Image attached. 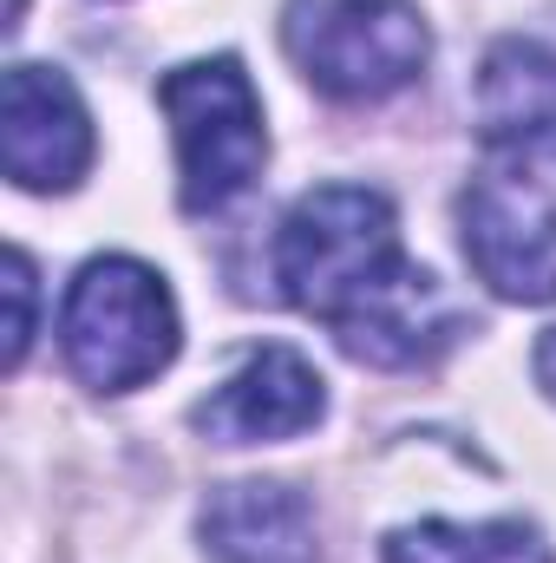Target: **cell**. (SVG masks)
<instances>
[{
  "label": "cell",
  "mask_w": 556,
  "mask_h": 563,
  "mask_svg": "<svg viewBox=\"0 0 556 563\" xmlns=\"http://www.w3.org/2000/svg\"><path fill=\"white\" fill-rule=\"evenodd\" d=\"M288 59L327 99H387L432 59V33L413 0H288Z\"/></svg>",
  "instance_id": "cell-5"
},
{
  "label": "cell",
  "mask_w": 556,
  "mask_h": 563,
  "mask_svg": "<svg viewBox=\"0 0 556 563\" xmlns=\"http://www.w3.org/2000/svg\"><path fill=\"white\" fill-rule=\"evenodd\" d=\"M465 256L504 301H556V132L498 139L458 197Z\"/></svg>",
  "instance_id": "cell-2"
},
{
  "label": "cell",
  "mask_w": 556,
  "mask_h": 563,
  "mask_svg": "<svg viewBox=\"0 0 556 563\" xmlns=\"http://www.w3.org/2000/svg\"><path fill=\"white\" fill-rule=\"evenodd\" d=\"M327 394L321 374L294 354V347H256L203 407H197V432L216 445H256V439H294L321 420Z\"/></svg>",
  "instance_id": "cell-7"
},
{
  "label": "cell",
  "mask_w": 556,
  "mask_h": 563,
  "mask_svg": "<svg viewBox=\"0 0 556 563\" xmlns=\"http://www.w3.org/2000/svg\"><path fill=\"white\" fill-rule=\"evenodd\" d=\"M276 282L367 367H425L458 341V308L407 263L393 203L360 184H321L281 217Z\"/></svg>",
  "instance_id": "cell-1"
},
{
  "label": "cell",
  "mask_w": 556,
  "mask_h": 563,
  "mask_svg": "<svg viewBox=\"0 0 556 563\" xmlns=\"http://www.w3.org/2000/svg\"><path fill=\"white\" fill-rule=\"evenodd\" d=\"M0 164L20 190H73L92 164V119L66 73L7 66L0 86Z\"/></svg>",
  "instance_id": "cell-6"
},
{
  "label": "cell",
  "mask_w": 556,
  "mask_h": 563,
  "mask_svg": "<svg viewBox=\"0 0 556 563\" xmlns=\"http://www.w3.org/2000/svg\"><path fill=\"white\" fill-rule=\"evenodd\" d=\"M210 563H314V511L288 485H223L203 505Z\"/></svg>",
  "instance_id": "cell-8"
},
{
  "label": "cell",
  "mask_w": 556,
  "mask_h": 563,
  "mask_svg": "<svg viewBox=\"0 0 556 563\" xmlns=\"http://www.w3.org/2000/svg\"><path fill=\"white\" fill-rule=\"evenodd\" d=\"M66 367L92 394H132L177 361V301L157 269L132 256H99L66 288L59 314Z\"/></svg>",
  "instance_id": "cell-3"
},
{
  "label": "cell",
  "mask_w": 556,
  "mask_h": 563,
  "mask_svg": "<svg viewBox=\"0 0 556 563\" xmlns=\"http://www.w3.org/2000/svg\"><path fill=\"white\" fill-rule=\"evenodd\" d=\"M478 125L485 139L556 132V13L551 26L504 33L478 66Z\"/></svg>",
  "instance_id": "cell-9"
},
{
  "label": "cell",
  "mask_w": 556,
  "mask_h": 563,
  "mask_svg": "<svg viewBox=\"0 0 556 563\" xmlns=\"http://www.w3.org/2000/svg\"><path fill=\"white\" fill-rule=\"evenodd\" d=\"M33 341V263L26 250H7V367L26 361Z\"/></svg>",
  "instance_id": "cell-11"
},
{
  "label": "cell",
  "mask_w": 556,
  "mask_h": 563,
  "mask_svg": "<svg viewBox=\"0 0 556 563\" xmlns=\"http://www.w3.org/2000/svg\"><path fill=\"white\" fill-rule=\"evenodd\" d=\"M531 367H537V387H544V394L556 400V328L544 334V341H537V354H531Z\"/></svg>",
  "instance_id": "cell-12"
},
{
  "label": "cell",
  "mask_w": 556,
  "mask_h": 563,
  "mask_svg": "<svg viewBox=\"0 0 556 563\" xmlns=\"http://www.w3.org/2000/svg\"><path fill=\"white\" fill-rule=\"evenodd\" d=\"M387 563H551V544L524 518H491V525L425 518L387 538Z\"/></svg>",
  "instance_id": "cell-10"
},
{
  "label": "cell",
  "mask_w": 556,
  "mask_h": 563,
  "mask_svg": "<svg viewBox=\"0 0 556 563\" xmlns=\"http://www.w3.org/2000/svg\"><path fill=\"white\" fill-rule=\"evenodd\" d=\"M157 106L170 119V139H177V170H184L177 197H184V210H197V217L223 210L230 197H243L263 177V157H269L263 99H256L249 73L230 53L164 73Z\"/></svg>",
  "instance_id": "cell-4"
}]
</instances>
